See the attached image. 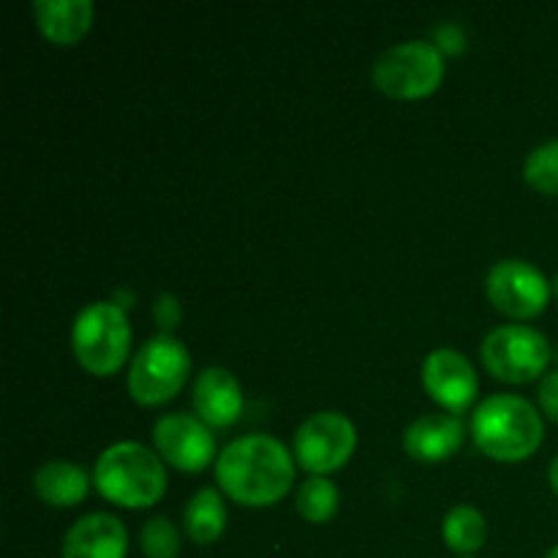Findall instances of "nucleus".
I'll return each mask as SVG.
<instances>
[{
	"instance_id": "1",
	"label": "nucleus",
	"mask_w": 558,
	"mask_h": 558,
	"mask_svg": "<svg viewBox=\"0 0 558 558\" xmlns=\"http://www.w3.org/2000/svg\"><path fill=\"white\" fill-rule=\"evenodd\" d=\"M216 477L223 494L238 505L270 507L292 488L294 461L278 439L251 434L223 447Z\"/></svg>"
},
{
	"instance_id": "2",
	"label": "nucleus",
	"mask_w": 558,
	"mask_h": 558,
	"mask_svg": "<svg viewBox=\"0 0 558 558\" xmlns=\"http://www.w3.org/2000/svg\"><path fill=\"white\" fill-rule=\"evenodd\" d=\"M472 436L494 461H526L543 445V417L526 398L490 396L472 414Z\"/></svg>"
},
{
	"instance_id": "3",
	"label": "nucleus",
	"mask_w": 558,
	"mask_h": 558,
	"mask_svg": "<svg viewBox=\"0 0 558 558\" xmlns=\"http://www.w3.org/2000/svg\"><path fill=\"white\" fill-rule=\"evenodd\" d=\"M104 499L129 510H145L161 501L167 490V469L161 458L136 441H118L98 456L93 469Z\"/></svg>"
},
{
	"instance_id": "4",
	"label": "nucleus",
	"mask_w": 558,
	"mask_h": 558,
	"mask_svg": "<svg viewBox=\"0 0 558 558\" xmlns=\"http://www.w3.org/2000/svg\"><path fill=\"white\" fill-rule=\"evenodd\" d=\"M71 347L87 374L112 376L129 360L131 327L125 311L112 300H96L82 308L71 327Z\"/></svg>"
},
{
	"instance_id": "5",
	"label": "nucleus",
	"mask_w": 558,
	"mask_h": 558,
	"mask_svg": "<svg viewBox=\"0 0 558 558\" xmlns=\"http://www.w3.org/2000/svg\"><path fill=\"white\" fill-rule=\"evenodd\" d=\"M191 371V354L180 338L161 332L136 349L129 371V392L142 407L167 403L183 390Z\"/></svg>"
},
{
	"instance_id": "6",
	"label": "nucleus",
	"mask_w": 558,
	"mask_h": 558,
	"mask_svg": "<svg viewBox=\"0 0 558 558\" xmlns=\"http://www.w3.org/2000/svg\"><path fill=\"white\" fill-rule=\"evenodd\" d=\"M371 76L385 96L401 101L425 98L445 80V52L423 38L396 44L376 58Z\"/></svg>"
},
{
	"instance_id": "7",
	"label": "nucleus",
	"mask_w": 558,
	"mask_h": 558,
	"mask_svg": "<svg viewBox=\"0 0 558 558\" xmlns=\"http://www.w3.org/2000/svg\"><path fill=\"white\" fill-rule=\"evenodd\" d=\"M483 363L496 379L523 385L545 374L550 363V343L534 327H496L483 341Z\"/></svg>"
},
{
	"instance_id": "8",
	"label": "nucleus",
	"mask_w": 558,
	"mask_h": 558,
	"mask_svg": "<svg viewBox=\"0 0 558 558\" xmlns=\"http://www.w3.org/2000/svg\"><path fill=\"white\" fill-rule=\"evenodd\" d=\"M357 447V428L341 412H316L294 434V458L314 477L341 469Z\"/></svg>"
},
{
	"instance_id": "9",
	"label": "nucleus",
	"mask_w": 558,
	"mask_h": 558,
	"mask_svg": "<svg viewBox=\"0 0 558 558\" xmlns=\"http://www.w3.org/2000/svg\"><path fill=\"white\" fill-rule=\"evenodd\" d=\"M488 300L512 319H534L548 308V300L554 294L550 281L534 265L523 259H501L490 267Z\"/></svg>"
},
{
	"instance_id": "10",
	"label": "nucleus",
	"mask_w": 558,
	"mask_h": 558,
	"mask_svg": "<svg viewBox=\"0 0 558 558\" xmlns=\"http://www.w3.org/2000/svg\"><path fill=\"white\" fill-rule=\"evenodd\" d=\"M153 441H156L158 456L180 472H202L216 458V439L210 434V425L185 412L163 414L153 428Z\"/></svg>"
},
{
	"instance_id": "11",
	"label": "nucleus",
	"mask_w": 558,
	"mask_h": 558,
	"mask_svg": "<svg viewBox=\"0 0 558 558\" xmlns=\"http://www.w3.org/2000/svg\"><path fill=\"white\" fill-rule=\"evenodd\" d=\"M423 385L447 414H463L477 398V371L456 349H436L423 363Z\"/></svg>"
},
{
	"instance_id": "12",
	"label": "nucleus",
	"mask_w": 558,
	"mask_h": 558,
	"mask_svg": "<svg viewBox=\"0 0 558 558\" xmlns=\"http://www.w3.org/2000/svg\"><path fill=\"white\" fill-rule=\"evenodd\" d=\"M194 409L199 420L210 428H229L243 412V390L232 371L210 365L196 376Z\"/></svg>"
},
{
	"instance_id": "13",
	"label": "nucleus",
	"mask_w": 558,
	"mask_h": 558,
	"mask_svg": "<svg viewBox=\"0 0 558 558\" xmlns=\"http://www.w3.org/2000/svg\"><path fill=\"white\" fill-rule=\"evenodd\" d=\"M129 534L120 518L90 512L69 529L63 539V558H125Z\"/></svg>"
},
{
	"instance_id": "14",
	"label": "nucleus",
	"mask_w": 558,
	"mask_h": 558,
	"mask_svg": "<svg viewBox=\"0 0 558 558\" xmlns=\"http://www.w3.org/2000/svg\"><path fill=\"white\" fill-rule=\"evenodd\" d=\"M463 436H466V428L456 414H423L407 428L403 447L414 461L439 463L461 450Z\"/></svg>"
},
{
	"instance_id": "15",
	"label": "nucleus",
	"mask_w": 558,
	"mask_h": 558,
	"mask_svg": "<svg viewBox=\"0 0 558 558\" xmlns=\"http://www.w3.org/2000/svg\"><path fill=\"white\" fill-rule=\"evenodd\" d=\"M93 3L90 0H36L33 14L36 25L44 36L60 47L82 41L93 25Z\"/></svg>"
},
{
	"instance_id": "16",
	"label": "nucleus",
	"mask_w": 558,
	"mask_h": 558,
	"mask_svg": "<svg viewBox=\"0 0 558 558\" xmlns=\"http://www.w3.org/2000/svg\"><path fill=\"white\" fill-rule=\"evenodd\" d=\"M38 499L49 507H76L87 496V474L76 463L47 461L33 477Z\"/></svg>"
},
{
	"instance_id": "17",
	"label": "nucleus",
	"mask_w": 558,
	"mask_h": 558,
	"mask_svg": "<svg viewBox=\"0 0 558 558\" xmlns=\"http://www.w3.org/2000/svg\"><path fill=\"white\" fill-rule=\"evenodd\" d=\"M227 529V505L221 494L213 488H202L191 496L185 507V532L196 545H210Z\"/></svg>"
},
{
	"instance_id": "18",
	"label": "nucleus",
	"mask_w": 558,
	"mask_h": 558,
	"mask_svg": "<svg viewBox=\"0 0 558 558\" xmlns=\"http://www.w3.org/2000/svg\"><path fill=\"white\" fill-rule=\"evenodd\" d=\"M445 543L450 545L456 554H474L485 545L488 537V523H485L483 512L474 510L469 505H458L447 512L445 518Z\"/></svg>"
},
{
	"instance_id": "19",
	"label": "nucleus",
	"mask_w": 558,
	"mask_h": 558,
	"mask_svg": "<svg viewBox=\"0 0 558 558\" xmlns=\"http://www.w3.org/2000/svg\"><path fill=\"white\" fill-rule=\"evenodd\" d=\"M338 510V488L327 477H308L298 490V512L308 523H327Z\"/></svg>"
},
{
	"instance_id": "20",
	"label": "nucleus",
	"mask_w": 558,
	"mask_h": 558,
	"mask_svg": "<svg viewBox=\"0 0 558 558\" xmlns=\"http://www.w3.org/2000/svg\"><path fill=\"white\" fill-rule=\"evenodd\" d=\"M523 178L539 194L558 196V140L543 142L529 153L523 163Z\"/></svg>"
},
{
	"instance_id": "21",
	"label": "nucleus",
	"mask_w": 558,
	"mask_h": 558,
	"mask_svg": "<svg viewBox=\"0 0 558 558\" xmlns=\"http://www.w3.org/2000/svg\"><path fill=\"white\" fill-rule=\"evenodd\" d=\"M142 554L147 558H174L180 554V534L174 523L163 515H153L140 534Z\"/></svg>"
},
{
	"instance_id": "22",
	"label": "nucleus",
	"mask_w": 558,
	"mask_h": 558,
	"mask_svg": "<svg viewBox=\"0 0 558 558\" xmlns=\"http://www.w3.org/2000/svg\"><path fill=\"white\" fill-rule=\"evenodd\" d=\"M153 316H156L158 327H161L163 332H169L172 327H178L180 322V303L174 294H161V298L156 300V305H153Z\"/></svg>"
},
{
	"instance_id": "23",
	"label": "nucleus",
	"mask_w": 558,
	"mask_h": 558,
	"mask_svg": "<svg viewBox=\"0 0 558 558\" xmlns=\"http://www.w3.org/2000/svg\"><path fill=\"white\" fill-rule=\"evenodd\" d=\"M539 407L554 423H558V368L545 374V379L539 381Z\"/></svg>"
},
{
	"instance_id": "24",
	"label": "nucleus",
	"mask_w": 558,
	"mask_h": 558,
	"mask_svg": "<svg viewBox=\"0 0 558 558\" xmlns=\"http://www.w3.org/2000/svg\"><path fill=\"white\" fill-rule=\"evenodd\" d=\"M436 47H445L450 49V52H458V49H463V36L461 31H458L456 25H441L439 31H436Z\"/></svg>"
},
{
	"instance_id": "25",
	"label": "nucleus",
	"mask_w": 558,
	"mask_h": 558,
	"mask_svg": "<svg viewBox=\"0 0 558 558\" xmlns=\"http://www.w3.org/2000/svg\"><path fill=\"white\" fill-rule=\"evenodd\" d=\"M548 480H550V488H554L556 494H558V456L554 458V463H550V469H548Z\"/></svg>"
},
{
	"instance_id": "26",
	"label": "nucleus",
	"mask_w": 558,
	"mask_h": 558,
	"mask_svg": "<svg viewBox=\"0 0 558 558\" xmlns=\"http://www.w3.org/2000/svg\"><path fill=\"white\" fill-rule=\"evenodd\" d=\"M550 289H554V294H556V298H558V272H556V278H554V281H550Z\"/></svg>"
},
{
	"instance_id": "27",
	"label": "nucleus",
	"mask_w": 558,
	"mask_h": 558,
	"mask_svg": "<svg viewBox=\"0 0 558 558\" xmlns=\"http://www.w3.org/2000/svg\"><path fill=\"white\" fill-rule=\"evenodd\" d=\"M545 558H558V545H556V548H554V550H550V554H548V556H545Z\"/></svg>"
}]
</instances>
